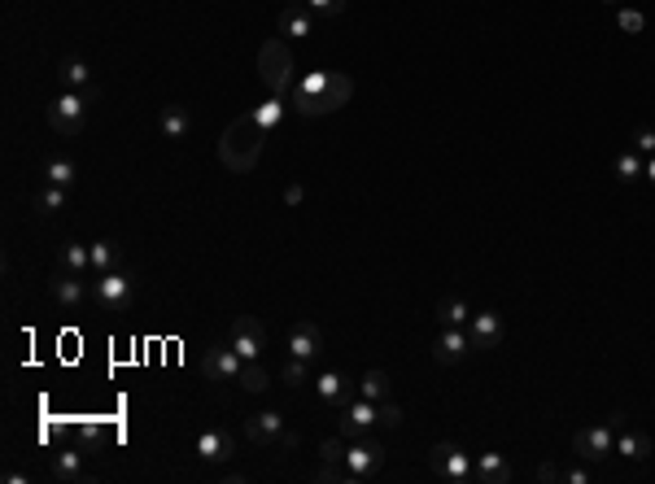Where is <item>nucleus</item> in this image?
<instances>
[{
	"label": "nucleus",
	"instance_id": "1",
	"mask_svg": "<svg viewBox=\"0 0 655 484\" xmlns=\"http://www.w3.org/2000/svg\"><path fill=\"white\" fill-rule=\"evenodd\" d=\"M262 140H266V131L254 123V114H245V118H236L223 127V140H219V158L228 170L236 175H245V170H254V161L262 153Z\"/></svg>",
	"mask_w": 655,
	"mask_h": 484
},
{
	"label": "nucleus",
	"instance_id": "2",
	"mask_svg": "<svg viewBox=\"0 0 655 484\" xmlns=\"http://www.w3.org/2000/svg\"><path fill=\"white\" fill-rule=\"evenodd\" d=\"M245 441L258 445V450H284V454L297 450V432L284 423L280 411H258V415H249V419H245Z\"/></svg>",
	"mask_w": 655,
	"mask_h": 484
},
{
	"label": "nucleus",
	"instance_id": "3",
	"mask_svg": "<svg viewBox=\"0 0 655 484\" xmlns=\"http://www.w3.org/2000/svg\"><path fill=\"white\" fill-rule=\"evenodd\" d=\"M258 74L262 83L271 88V97H284V92H293V57H289V48H284V39H266L258 48Z\"/></svg>",
	"mask_w": 655,
	"mask_h": 484
},
{
	"label": "nucleus",
	"instance_id": "4",
	"mask_svg": "<svg viewBox=\"0 0 655 484\" xmlns=\"http://www.w3.org/2000/svg\"><path fill=\"white\" fill-rule=\"evenodd\" d=\"M616 428H624V415H607V419L594 423V428L572 432V454L586 458V462H603V458H612V454H616Z\"/></svg>",
	"mask_w": 655,
	"mask_h": 484
},
{
	"label": "nucleus",
	"instance_id": "5",
	"mask_svg": "<svg viewBox=\"0 0 655 484\" xmlns=\"http://www.w3.org/2000/svg\"><path fill=\"white\" fill-rule=\"evenodd\" d=\"M428 467H432V476H441V480H450V484L476 480V458L463 454L455 441H437L428 450Z\"/></svg>",
	"mask_w": 655,
	"mask_h": 484
},
{
	"label": "nucleus",
	"instance_id": "6",
	"mask_svg": "<svg viewBox=\"0 0 655 484\" xmlns=\"http://www.w3.org/2000/svg\"><path fill=\"white\" fill-rule=\"evenodd\" d=\"M350 97H354V79H350V74H332L328 88H319L315 97L293 105V109L301 118H324V114H336L341 105H350Z\"/></svg>",
	"mask_w": 655,
	"mask_h": 484
},
{
	"label": "nucleus",
	"instance_id": "7",
	"mask_svg": "<svg viewBox=\"0 0 655 484\" xmlns=\"http://www.w3.org/2000/svg\"><path fill=\"white\" fill-rule=\"evenodd\" d=\"M88 109H92V100L79 97V92H62V97L48 105V127L62 131V135H79V131L88 127Z\"/></svg>",
	"mask_w": 655,
	"mask_h": 484
},
{
	"label": "nucleus",
	"instance_id": "8",
	"mask_svg": "<svg viewBox=\"0 0 655 484\" xmlns=\"http://www.w3.org/2000/svg\"><path fill=\"white\" fill-rule=\"evenodd\" d=\"M240 371H245V358L228 345H210L205 358H201V376L210 380V385H236L240 380Z\"/></svg>",
	"mask_w": 655,
	"mask_h": 484
},
{
	"label": "nucleus",
	"instance_id": "9",
	"mask_svg": "<svg viewBox=\"0 0 655 484\" xmlns=\"http://www.w3.org/2000/svg\"><path fill=\"white\" fill-rule=\"evenodd\" d=\"M92 297H97V306H105L109 315H118V310H127L131 297H135V280H131L127 271H105V275H97V284H92Z\"/></svg>",
	"mask_w": 655,
	"mask_h": 484
},
{
	"label": "nucleus",
	"instance_id": "10",
	"mask_svg": "<svg viewBox=\"0 0 655 484\" xmlns=\"http://www.w3.org/2000/svg\"><path fill=\"white\" fill-rule=\"evenodd\" d=\"M380 423H376V402H367V397H350L345 406H341V436L345 441H362V436H371Z\"/></svg>",
	"mask_w": 655,
	"mask_h": 484
},
{
	"label": "nucleus",
	"instance_id": "11",
	"mask_svg": "<svg viewBox=\"0 0 655 484\" xmlns=\"http://www.w3.org/2000/svg\"><path fill=\"white\" fill-rule=\"evenodd\" d=\"M345 467L354 471V480H367V476H376L380 467H385V445L380 441H371V436H362V441H350V450H345Z\"/></svg>",
	"mask_w": 655,
	"mask_h": 484
},
{
	"label": "nucleus",
	"instance_id": "12",
	"mask_svg": "<svg viewBox=\"0 0 655 484\" xmlns=\"http://www.w3.org/2000/svg\"><path fill=\"white\" fill-rule=\"evenodd\" d=\"M231 350L245 358V362H258L262 350H266V327H262L258 319H236L231 323Z\"/></svg>",
	"mask_w": 655,
	"mask_h": 484
},
{
	"label": "nucleus",
	"instance_id": "13",
	"mask_svg": "<svg viewBox=\"0 0 655 484\" xmlns=\"http://www.w3.org/2000/svg\"><path fill=\"white\" fill-rule=\"evenodd\" d=\"M48 297L62 306V310H79L88 297H92V289H88V280L83 275H70V271H57L53 280H48Z\"/></svg>",
	"mask_w": 655,
	"mask_h": 484
},
{
	"label": "nucleus",
	"instance_id": "14",
	"mask_svg": "<svg viewBox=\"0 0 655 484\" xmlns=\"http://www.w3.org/2000/svg\"><path fill=\"white\" fill-rule=\"evenodd\" d=\"M57 79H62V92H79V97L97 100L100 88H97V74L88 70V62H79V57H66L57 65Z\"/></svg>",
	"mask_w": 655,
	"mask_h": 484
},
{
	"label": "nucleus",
	"instance_id": "15",
	"mask_svg": "<svg viewBox=\"0 0 655 484\" xmlns=\"http://www.w3.org/2000/svg\"><path fill=\"white\" fill-rule=\"evenodd\" d=\"M467 354H472V336L463 327H441V336L432 341V362H441V367H455Z\"/></svg>",
	"mask_w": 655,
	"mask_h": 484
},
{
	"label": "nucleus",
	"instance_id": "16",
	"mask_svg": "<svg viewBox=\"0 0 655 484\" xmlns=\"http://www.w3.org/2000/svg\"><path fill=\"white\" fill-rule=\"evenodd\" d=\"M284 350H289V358L315 362V358H319V350H324V332H319V323H293V332H289Z\"/></svg>",
	"mask_w": 655,
	"mask_h": 484
},
{
	"label": "nucleus",
	"instance_id": "17",
	"mask_svg": "<svg viewBox=\"0 0 655 484\" xmlns=\"http://www.w3.org/2000/svg\"><path fill=\"white\" fill-rule=\"evenodd\" d=\"M196 458H201V462H231V458H236V441H231V432L205 428V432L196 436Z\"/></svg>",
	"mask_w": 655,
	"mask_h": 484
},
{
	"label": "nucleus",
	"instance_id": "18",
	"mask_svg": "<svg viewBox=\"0 0 655 484\" xmlns=\"http://www.w3.org/2000/svg\"><path fill=\"white\" fill-rule=\"evenodd\" d=\"M467 336H472V350H493V345L502 341V315H498V310H481V315H472Z\"/></svg>",
	"mask_w": 655,
	"mask_h": 484
},
{
	"label": "nucleus",
	"instance_id": "19",
	"mask_svg": "<svg viewBox=\"0 0 655 484\" xmlns=\"http://www.w3.org/2000/svg\"><path fill=\"white\" fill-rule=\"evenodd\" d=\"M275 27H280V35H289V39H306V35L315 31V22H310V9H306V0H284V9H280Z\"/></svg>",
	"mask_w": 655,
	"mask_h": 484
},
{
	"label": "nucleus",
	"instance_id": "20",
	"mask_svg": "<svg viewBox=\"0 0 655 484\" xmlns=\"http://www.w3.org/2000/svg\"><path fill=\"white\" fill-rule=\"evenodd\" d=\"M315 393H319V402L324 406H345L350 402V380H345V371H324L319 380H315Z\"/></svg>",
	"mask_w": 655,
	"mask_h": 484
},
{
	"label": "nucleus",
	"instance_id": "21",
	"mask_svg": "<svg viewBox=\"0 0 655 484\" xmlns=\"http://www.w3.org/2000/svg\"><path fill=\"white\" fill-rule=\"evenodd\" d=\"M158 131H162L166 140H188V131H193V114H188L184 105H166L162 114H158Z\"/></svg>",
	"mask_w": 655,
	"mask_h": 484
},
{
	"label": "nucleus",
	"instance_id": "22",
	"mask_svg": "<svg viewBox=\"0 0 655 484\" xmlns=\"http://www.w3.org/2000/svg\"><path fill=\"white\" fill-rule=\"evenodd\" d=\"M476 480L481 484H511L516 471H511V462H507L502 454H481V458H476Z\"/></svg>",
	"mask_w": 655,
	"mask_h": 484
},
{
	"label": "nucleus",
	"instance_id": "23",
	"mask_svg": "<svg viewBox=\"0 0 655 484\" xmlns=\"http://www.w3.org/2000/svg\"><path fill=\"white\" fill-rule=\"evenodd\" d=\"M48 471H53V480H62V484H74V480L88 476V471H83V454L79 450H57L53 462H48Z\"/></svg>",
	"mask_w": 655,
	"mask_h": 484
},
{
	"label": "nucleus",
	"instance_id": "24",
	"mask_svg": "<svg viewBox=\"0 0 655 484\" xmlns=\"http://www.w3.org/2000/svg\"><path fill=\"white\" fill-rule=\"evenodd\" d=\"M57 271H70V275H83L88 280V271H92V245H83V240H66L62 245V266Z\"/></svg>",
	"mask_w": 655,
	"mask_h": 484
},
{
	"label": "nucleus",
	"instance_id": "25",
	"mask_svg": "<svg viewBox=\"0 0 655 484\" xmlns=\"http://www.w3.org/2000/svg\"><path fill=\"white\" fill-rule=\"evenodd\" d=\"M616 454L633 458V462H647L651 458V436L647 432H629V423L616 428Z\"/></svg>",
	"mask_w": 655,
	"mask_h": 484
},
{
	"label": "nucleus",
	"instance_id": "26",
	"mask_svg": "<svg viewBox=\"0 0 655 484\" xmlns=\"http://www.w3.org/2000/svg\"><path fill=\"white\" fill-rule=\"evenodd\" d=\"M437 319H441V327H463V323H472V310H467L463 297H441L437 301Z\"/></svg>",
	"mask_w": 655,
	"mask_h": 484
},
{
	"label": "nucleus",
	"instance_id": "27",
	"mask_svg": "<svg viewBox=\"0 0 655 484\" xmlns=\"http://www.w3.org/2000/svg\"><path fill=\"white\" fill-rule=\"evenodd\" d=\"M284 109H289V100L284 97H266L258 109H249V114H254V123H258L262 131H275L280 127V118H284Z\"/></svg>",
	"mask_w": 655,
	"mask_h": 484
},
{
	"label": "nucleus",
	"instance_id": "28",
	"mask_svg": "<svg viewBox=\"0 0 655 484\" xmlns=\"http://www.w3.org/2000/svg\"><path fill=\"white\" fill-rule=\"evenodd\" d=\"M642 166H647V158H642L638 149H624V153H616V161H612V170H616V179H621V184L642 179Z\"/></svg>",
	"mask_w": 655,
	"mask_h": 484
},
{
	"label": "nucleus",
	"instance_id": "29",
	"mask_svg": "<svg viewBox=\"0 0 655 484\" xmlns=\"http://www.w3.org/2000/svg\"><path fill=\"white\" fill-rule=\"evenodd\" d=\"M359 397H367V402H389V376L380 371V367H371L367 376H362V385H359Z\"/></svg>",
	"mask_w": 655,
	"mask_h": 484
},
{
	"label": "nucleus",
	"instance_id": "30",
	"mask_svg": "<svg viewBox=\"0 0 655 484\" xmlns=\"http://www.w3.org/2000/svg\"><path fill=\"white\" fill-rule=\"evenodd\" d=\"M118 258H123L118 240H97V245H92V271H97V275H105V271H118Z\"/></svg>",
	"mask_w": 655,
	"mask_h": 484
},
{
	"label": "nucleus",
	"instance_id": "31",
	"mask_svg": "<svg viewBox=\"0 0 655 484\" xmlns=\"http://www.w3.org/2000/svg\"><path fill=\"white\" fill-rule=\"evenodd\" d=\"M74 175H79V170H74V161H70V158H48V161H44V179H48V184H57V188H70V184H74Z\"/></svg>",
	"mask_w": 655,
	"mask_h": 484
},
{
	"label": "nucleus",
	"instance_id": "32",
	"mask_svg": "<svg viewBox=\"0 0 655 484\" xmlns=\"http://www.w3.org/2000/svg\"><path fill=\"white\" fill-rule=\"evenodd\" d=\"M280 385H284V388L310 385V362H301V358H289V362L280 367Z\"/></svg>",
	"mask_w": 655,
	"mask_h": 484
},
{
	"label": "nucleus",
	"instance_id": "33",
	"mask_svg": "<svg viewBox=\"0 0 655 484\" xmlns=\"http://www.w3.org/2000/svg\"><path fill=\"white\" fill-rule=\"evenodd\" d=\"M236 385L245 388V393H266V388H271V376L262 371L258 362H245V371H240V380H236Z\"/></svg>",
	"mask_w": 655,
	"mask_h": 484
},
{
	"label": "nucleus",
	"instance_id": "34",
	"mask_svg": "<svg viewBox=\"0 0 655 484\" xmlns=\"http://www.w3.org/2000/svg\"><path fill=\"white\" fill-rule=\"evenodd\" d=\"M616 22H621V31H629V35L647 31V13H638V9H616Z\"/></svg>",
	"mask_w": 655,
	"mask_h": 484
},
{
	"label": "nucleus",
	"instance_id": "35",
	"mask_svg": "<svg viewBox=\"0 0 655 484\" xmlns=\"http://www.w3.org/2000/svg\"><path fill=\"white\" fill-rule=\"evenodd\" d=\"M39 210H44V214H57V210H66V188L48 184V188L39 193Z\"/></svg>",
	"mask_w": 655,
	"mask_h": 484
},
{
	"label": "nucleus",
	"instance_id": "36",
	"mask_svg": "<svg viewBox=\"0 0 655 484\" xmlns=\"http://www.w3.org/2000/svg\"><path fill=\"white\" fill-rule=\"evenodd\" d=\"M345 450H350V441H336V436H328L324 445H319V458H324V462H345Z\"/></svg>",
	"mask_w": 655,
	"mask_h": 484
},
{
	"label": "nucleus",
	"instance_id": "37",
	"mask_svg": "<svg viewBox=\"0 0 655 484\" xmlns=\"http://www.w3.org/2000/svg\"><path fill=\"white\" fill-rule=\"evenodd\" d=\"M306 9L319 18H336V13H345V0H306Z\"/></svg>",
	"mask_w": 655,
	"mask_h": 484
},
{
	"label": "nucleus",
	"instance_id": "38",
	"mask_svg": "<svg viewBox=\"0 0 655 484\" xmlns=\"http://www.w3.org/2000/svg\"><path fill=\"white\" fill-rule=\"evenodd\" d=\"M633 149H638L642 158H651V153H655V127H638V131H633Z\"/></svg>",
	"mask_w": 655,
	"mask_h": 484
},
{
	"label": "nucleus",
	"instance_id": "39",
	"mask_svg": "<svg viewBox=\"0 0 655 484\" xmlns=\"http://www.w3.org/2000/svg\"><path fill=\"white\" fill-rule=\"evenodd\" d=\"M376 423H380V428H397V423H402V411H397L393 402H380V406H376Z\"/></svg>",
	"mask_w": 655,
	"mask_h": 484
},
{
	"label": "nucleus",
	"instance_id": "40",
	"mask_svg": "<svg viewBox=\"0 0 655 484\" xmlns=\"http://www.w3.org/2000/svg\"><path fill=\"white\" fill-rule=\"evenodd\" d=\"M537 480H542V484H555V480H563V471H559L555 462H542V467H537Z\"/></svg>",
	"mask_w": 655,
	"mask_h": 484
},
{
	"label": "nucleus",
	"instance_id": "41",
	"mask_svg": "<svg viewBox=\"0 0 655 484\" xmlns=\"http://www.w3.org/2000/svg\"><path fill=\"white\" fill-rule=\"evenodd\" d=\"M563 480H568V484H590V471H586V467H568V471H563Z\"/></svg>",
	"mask_w": 655,
	"mask_h": 484
},
{
	"label": "nucleus",
	"instance_id": "42",
	"mask_svg": "<svg viewBox=\"0 0 655 484\" xmlns=\"http://www.w3.org/2000/svg\"><path fill=\"white\" fill-rule=\"evenodd\" d=\"M284 201H289V205H301V201H306V188H301V184H289V188H284Z\"/></svg>",
	"mask_w": 655,
	"mask_h": 484
},
{
	"label": "nucleus",
	"instance_id": "43",
	"mask_svg": "<svg viewBox=\"0 0 655 484\" xmlns=\"http://www.w3.org/2000/svg\"><path fill=\"white\" fill-rule=\"evenodd\" d=\"M79 432H83V441H97V436H105V428H100V423H83Z\"/></svg>",
	"mask_w": 655,
	"mask_h": 484
},
{
	"label": "nucleus",
	"instance_id": "44",
	"mask_svg": "<svg viewBox=\"0 0 655 484\" xmlns=\"http://www.w3.org/2000/svg\"><path fill=\"white\" fill-rule=\"evenodd\" d=\"M4 484H27V471H4Z\"/></svg>",
	"mask_w": 655,
	"mask_h": 484
},
{
	"label": "nucleus",
	"instance_id": "45",
	"mask_svg": "<svg viewBox=\"0 0 655 484\" xmlns=\"http://www.w3.org/2000/svg\"><path fill=\"white\" fill-rule=\"evenodd\" d=\"M642 179H651V184H655V153L647 158V166H642Z\"/></svg>",
	"mask_w": 655,
	"mask_h": 484
},
{
	"label": "nucleus",
	"instance_id": "46",
	"mask_svg": "<svg viewBox=\"0 0 655 484\" xmlns=\"http://www.w3.org/2000/svg\"><path fill=\"white\" fill-rule=\"evenodd\" d=\"M603 4H616V0H603Z\"/></svg>",
	"mask_w": 655,
	"mask_h": 484
}]
</instances>
